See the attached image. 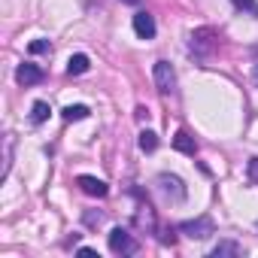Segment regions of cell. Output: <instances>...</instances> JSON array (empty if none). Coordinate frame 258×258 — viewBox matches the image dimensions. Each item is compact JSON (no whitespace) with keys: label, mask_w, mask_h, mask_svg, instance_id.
<instances>
[{"label":"cell","mask_w":258,"mask_h":258,"mask_svg":"<svg viewBox=\"0 0 258 258\" xmlns=\"http://www.w3.org/2000/svg\"><path fill=\"white\" fill-rule=\"evenodd\" d=\"M173 149L182 152V155H195V152H198V143H195V137H191L188 131H176V137H173Z\"/></svg>","instance_id":"obj_9"},{"label":"cell","mask_w":258,"mask_h":258,"mask_svg":"<svg viewBox=\"0 0 258 258\" xmlns=\"http://www.w3.org/2000/svg\"><path fill=\"white\" fill-rule=\"evenodd\" d=\"M252 76H255V85H258V67H255V73H252Z\"/></svg>","instance_id":"obj_22"},{"label":"cell","mask_w":258,"mask_h":258,"mask_svg":"<svg viewBox=\"0 0 258 258\" xmlns=\"http://www.w3.org/2000/svg\"><path fill=\"white\" fill-rule=\"evenodd\" d=\"M79 255H85V258H94L97 252H94V249H88V246H82V249H79Z\"/></svg>","instance_id":"obj_20"},{"label":"cell","mask_w":258,"mask_h":258,"mask_svg":"<svg viewBox=\"0 0 258 258\" xmlns=\"http://www.w3.org/2000/svg\"><path fill=\"white\" fill-rule=\"evenodd\" d=\"M76 185L91 198H106L109 195V185L103 179H97V176H76Z\"/></svg>","instance_id":"obj_6"},{"label":"cell","mask_w":258,"mask_h":258,"mask_svg":"<svg viewBox=\"0 0 258 258\" xmlns=\"http://www.w3.org/2000/svg\"><path fill=\"white\" fill-rule=\"evenodd\" d=\"M137 143H140L143 152H155V149H158V134H155V131H140V140H137Z\"/></svg>","instance_id":"obj_15"},{"label":"cell","mask_w":258,"mask_h":258,"mask_svg":"<svg viewBox=\"0 0 258 258\" xmlns=\"http://www.w3.org/2000/svg\"><path fill=\"white\" fill-rule=\"evenodd\" d=\"M88 67H91L88 55H70V61H67V73H70V76H82Z\"/></svg>","instance_id":"obj_10"},{"label":"cell","mask_w":258,"mask_h":258,"mask_svg":"<svg viewBox=\"0 0 258 258\" xmlns=\"http://www.w3.org/2000/svg\"><path fill=\"white\" fill-rule=\"evenodd\" d=\"M100 222H103L100 213H85V225H100Z\"/></svg>","instance_id":"obj_19"},{"label":"cell","mask_w":258,"mask_h":258,"mask_svg":"<svg viewBox=\"0 0 258 258\" xmlns=\"http://www.w3.org/2000/svg\"><path fill=\"white\" fill-rule=\"evenodd\" d=\"M216 46H219V34H216L213 28H198V31L188 37V52H191L195 58H201V61L213 58Z\"/></svg>","instance_id":"obj_1"},{"label":"cell","mask_w":258,"mask_h":258,"mask_svg":"<svg viewBox=\"0 0 258 258\" xmlns=\"http://www.w3.org/2000/svg\"><path fill=\"white\" fill-rule=\"evenodd\" d=\"M213 258H225V255H240V243H234V240H219L216 246H213V252H210Z\"/></svg>","instance_id":"obj_12"},{"label":"cell","mask_w":258,"mask_h":258,"mask_svg":"<svg viewBox=\"0 0 258 258\" xmlns=\"http://www.w3.org/2000/svg\"><path fill=\"white\" fill-rule=\"evenodd\" d=\"M231 4H234L237 10H243V13H249L252 19H258V0H231Z\"/></svg>","instance_id":"obj_16"},{"label":"cell","mask_w":258,"mask_h":258,"mask_svg":"<svg viewBox=\"0 0 258 258\" xmlns=\"http://www.w3.org/2000/svg\"><path fill=\"white\" fill-rule=\"evenodd\" d=\"M28 49H31L34 55H46V52H52V43H49V40H34Z\"/></svg>","instance_id":"obj_17"},{"label":"cell","mask_w":258,"mask_h":258,"mask_svg":"<svg viewBox=\"0 0 258 258\" xmlns=\"http://www.w3.org/2000/svg\"><path fill=\"white\" fill-rule=\"evenodd\" d=\"M246 173H249V179L258 185V158H249V167H246Z\"/></svg>","instance_id":"obj_18"},{"label":"cell","mask_w":258,"mask_h":258,"mask_svg":"<svg viewBox=\"0 0 258 258\" xmlns=\"http://www.w3.org/2000/svg\"><path fill=\"white\" fill-rule=\"evenodd\" d=\"M158 188H161L167 198H173V201H185V185H182V179H179V176L161 173V176H158Z\"/></svg>","instance_id":"obj_5"},{"label":"cell","mask_w":258,"mask_h":258,"mask_svg":"<svg viewBox=\"0 0 258 258\" xmlns=\"http://www.w3.org/2000/svg\"><path fill=\"white\" fill-rule=\"evenodd\" d=\"M152 76H155V85H158V91H161L164 97L176 91V73H173V67H170L167 61H155Z\"/></svg>","instance_id":"obj_3"},{"label":"cell","mask_w":258,"mask_h":258,"mask_svg":"<svg viewBox=\"0 0 258 258\" xmlns=\"http://www.w3.org/2000/svg\"><path fill=\"white\" fill-rule=\"evenodd\" d=\"M61 115H64V121H82V118H88V106L85 103H70V106L61 109Z\"/></svg>","instance_id":"obj_11"},{"label":"cell","mask_w":258,"mask_h":258,"mask_svg":"<svg viewBox=\"0 0 258 258\" xmlns=\"http://www.w3.org/2000/svg\"><path fill=\"white\" fill-rule=\"evenodd\" d=\"M155 31H158V28H155V19H152L149 13H137V16H134V34H137L140 40H152Z\"/></svg>","instance_id":"obj_8"},{"label":"cell","mask_w":258,"mask_h":258,"mask_svg":"<svg viewBox=\"0 0 258 258\" xmlns=\"http://www.w3.org/2000/svg\"><path fill=\"white\" fill-rule=\"evenodd\" d=\"M121 4H131V7H137V4H140V0H121Z\"/></svg>","instance_id":"obj_21"},{"label":"cell","mask_w":258,"mask_h":258,"mask_svg":"<svg viewBox=\"0 0 258 258\" xmlns=\"http://www.w3.org/2000/svg\"><path fill=\"white\" fill-rule=\"evenodd\" d=\"M13 143H16L13 134H7L4 137V170H0V176H4V179L10 176V167H13Z\"/></svg>","instance_id":"obj_13"},{"label":"cell","mask_w":258,"mask_h":258,"mask_svg":"<svg viewBox=\"0 0 258 258\" xmlns=\"http://www.w3.org/2000/svg\"><path fill=\"white\" fill-rule=\"evenodd\" d=\"M109 249H112L115 255H137L140 243L134 240V234L127 231V228H112V231H109Z\"/></svg>","instance_id":"obj_2"},{"label":"cell","mask_w":258,"mask_h":258,"mask_svg":"<svg viewBox=\"0 0 258 258\" xmlns=\"http://www.w3.org/2000/svg\"><path fill=\"white\" fill-rule=\"evenodd\" d=\"M49 112H52V109H49V103H46V100H37V103H34V109H31V121H34V124H43V121L49 118Z\"/></svg>","instance_id":"obj_14"},{"label":"cell","mask_w":258,"mask_h":258,"mask_svg":"<svg viewBox=\"0 0 258 258\" xmlns=\"http://www.w3.org/2000/svg\"><path fill=\"white\" fill-rule=\"evenodd\" d=\"M179 231H182V234H188L191 240H204V237H210V234H213V219H210V216H201V219L182 222V225H179Z\"/></svg>","instance_id":"obj_4"},{"label":"cell","mask_w":258,"mask_h":258,"mask_svg":"<svg viewBox=\"0 0 258 258\" xmlns=\"http://www.w3.org/2000/svg\"><path fill=\"white\" fill-rule=\"evenodd\" d=\"M16 82L25 85V88H28V85H37V82H43V70H40L37 64H31V61H28V64H19V70H16Z\"/></svg>","instance_id":"obj_7"}]
</instances>
